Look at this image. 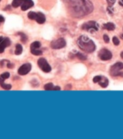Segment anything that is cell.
I'll return each instance as SVG.
<instances>
[{
	"label": "cell",
	"instance_id": "cell-1",
	"mask_svg": "<svg viewBox=\"0 0 123 139\" xmlns=\"http://www.w3.org/2000/svg\"><path fill=\"white\" fill-rule=\"evenodd\" d=\"M68 10L72 16L80 18L90 14L94 6L89 0H64Z\"/></svg>",
	"mask_w": 123,
	"mask_h": 139
},
{
	"label": "cell",
	"instance_id": "cell-2",
	"mask_svg": "<svg viewBox=\"0 0 123 139\" xmlns=\"http://www.w3.org/2000/svg\"><path fill=\"white\" fill-rule=\"evenodd\" d=\"M77 43H78V46L80 47V49L87 53L93 52V51H95V48H96L95 44L94 43L93 41L90 40L89 37L85 36V35L80 36Z\"/></svg>",
	"mask_w": 123,
	"mask_h": 139
},
{
	"label": "cell",
	"instance_id": "cell-3",
	"mask_svg": "<svg viewBox=\"0 0 123 139\" xmlns=\"http://www.w3.org/2000/svg\"><path fill=\"white\" fill-rule=\"evenodd\" d=\"M82 28H83V30H87V31L90 32V33H94V32L99 30V25L95 21L90 20V21L83 24L82 25Z\"/></svg>",
	"mask_w": 123,
	"mask_h": 139
},
{
	"label": "cell",
	"instance_id": "cell-4",
	"mask_svg": "<svg viewBox=\"0 0 123 139\" xmlns=\"http://www.w3.org/2000/svg\"><path fill=\"white\" fill-rule=\"evenodd\" d=\"M123 69V63L121 62L115 63L113 66L110 68V73L111 76L116 77V76H120L121 73H122V70Z\"/></svg>",
	"mask_w": 123,
	"mask_h": 139
},
{
	"label": "cell",
	"instance_id": "cell-5",
	"mask_svg": "<svg viewBox=\"0 0 123 139\" xmlns=\"http://www.w3.org/2000/svg\"><path fill=\"white\" fill-rule=\"evenodd\" d=\"M37 63H38V66L40 67L41 69L43 72H45V73H49L52 70V68H51V66L48 64V63H47L45 58H40L38 60V62H37Z\"/></svg>",
	"mask_w": 123,
	"mask_h": 139
},
{
	"label": "cell",
	"instance_id": "cell-6",
	"mask_svg": "<svg viewBox=\"0 0 123 139\" xmlns=\"http://www.w3.org/2000/svg\"><path fill=\"white\" fill-rule=\"evenodd\" d=\"M99 57L103 61H108L112 58V53L109 50L103 48L99 51Z\"/></svg>",
	"mask_w": 123,
	"mask_h": 139
},
{
	"label": "cell",
	"instance_id": "cell-7",
	"mask_svg": "<svg viewBox=\"0 0 123 139\" xmlns=\"http://www.w3.org/2000/svg\"><path fill=\"white\" fill-rule=\"evenodd\" d=\"M65 46H66V42L63 38L57 39L51 43V47L53 49H61V48L64 47Z\"/></svg>",
	"mask_w": 123,
	"mask_h": 139
},
{
	"label": "cell",
	"instance_id": "cell-8",
	"mask_svg": "<svg viewBox=\"0 0 123 139\" xmlns=\"http://www.w3.org/2000/svg\"><path fill=\"white\" fill-rule=\"evenodd\" d=\"M31 69V65L30 63H25L23 64L20 68L18 69V73L20 75H26Z\"/></svg>",
	"mask_w": 123,
	"mask_h": 139
},
{
	"label": "cell",
	"instance_id": "cell-9",
	"mask_svg": "<svg viewBox=\"0 0 123 139\" xmlns=\"http://www.w3.org/2000/svg\"><path fill=\"white\" fill-rule=\"evenodd\" d=\"M34 6V3L32 0H24L23 3L21 4V9L23 11H25V10L29 9L31 7Z\"/></svg>",
	"mask_w": 123,
	"mask_h": 139
},
{
	"label": "cell",
	"instance_id": "cell-10",
	"mask_svg": "<svg viewBox=\"0 0 123 139\" xmlns=\"http://www.w3.org/2000/svg\"><path fill=\"white\" fill-rule=\"evenodd\" d=\"M10 40L8 38H3V41L1 42V43H0V53H3V51H4V49L7 47V46H8L10 45Z\"/></svg>",
	"mask_w": 123,
	"mask_h": 139
},
{
	"label": "cell",
	"instance_id": "cell-11",
	"mask_svg": "<svg viewBox=\"0 0 123 139\" xmlns=\"http://www.w3.org/2000/svg\"><path fill=\"white\" fill-rule=\"evenodd\" d=\"M99 84H100V86L102 87V88H106V87L108 86V84H109V80H108V78H105V77L101 76V78H100V81H99Z\"/></svg>",
	"mask_w": 123,
	"mask_h": 139
},
{
	"label": "cell",
	"instance_id": "cell-12",
	"mask_svg": "<svg viewBox=\"0 0 123 139\" xmlns=\"http://www.w3.org/2000/svg\"><path fill=\"white\" fill-rule=\"evenodd\" d=\"M35 20H36L38 24H44V23H45V21H46L45 15H44L42 13H37Z\"/></svg>",
	"mask_w": 123,
	"mask_h": 139
},
{
	"label": "cell",
	"instance_id": "cell-13",
	"mask_svg": "<svg viewBox=\"0 0 123 139\" xmlns=\"http://www.w3.org/2000/svg\"><path fill=\"white\" fill-rule=\"evenodd\" d=\"M103 28L105 29V30H110V31H111V30H114L116 29V25H114L113 23L108 22V23H106V24H104V25H103Z\"/></svg>",
	"mask_w": 123,
	"mask_h": 139
},
{
	"label": "cell",
	"instance_id": "cell-14",
	"mask_svg": "<svg viewBox=\"0 0 123 139\" xmlns=\"http://www.w3.org/2000/svg\"><path fill=\"white\" fill-rule=\"evenodd\" d=\"M4 79H3L2 78H0V85H1V87L3 89V90H10V89L12 88V86L10 84H5L4 83Z\"/></svg>",
	"mask_w": 123,
	"mask_h": 139
},
{
	"label": "cell",
	"instance_id": "cell-15",
	"mask_svg": "<svg viewBox=\"0 0 123 139\" xmlns=\"http://www.w3.org/2000/svg\"><path fill=\"white\" fill-rule=\"evenodd\" d=\"M24 0H13V2H12V7L13 8H18V7L21 6Z\"/></svg>",
	"mask_w": 123,
	"mask_h": 139
},
{
	"label": "cell",
	"instance_id": "cell-16",
	"mask_svg": "<svg viewBox=\"0 0 123 139\" xmlns=\"http://www.w3.org/2000/svg\"><path fill=\"white\" fill-rule=\"evenodd\" d=\"M23 51V48H22V46L20 44H17L16 47H15V55H20Z\"/></svg>",
	"mask_w": 123,
	"mask_h": 139
},
{
	"label": "cell",
	"instance_id": "cell-17",
	"mask_svg": "<svg viewBox=\"0 0 123 139\" xmlns=\"http://www.w3.org/2000/svg\"><path fill=\"white\" fill-rule=\"evenodd\" d=\"M41 47V43L39 42H34L33 43H31L30 45V48L31 49H38Z\"/></svg>",
	"mask_w": 123,
	"mask_h": 139
},
{
	"label": "cell",
	"instance_id": "cell-18",
	"mask_svg": "<svg viewBox=\"0 0 123 139\" xmlns=\"http://www.w3.org/2000/svg\"><path fill=\"white\" fill-rule=\"evenodd\" d=\"M30 51H31L32 54L35 55V56H40V55L42 54V51L38 49H31V48H30Z\"/></svg>",
	"mask_w": 123,
	"mask_h": 139
},
{
	"label": "cell",
	"instance_id": "cell-19",
	"mask_svg": "<svg viewBox=\"0 0 123 139\" xmlns=\"http://www.w3.org/2000/svg\"><path fill=\"white\" fill-rule=\"evenodd\" d=\"M44 89H45L46 90H53V89H54L53 83H47V84L44 86Z\"/></svg>",
	"mask_w": 123,
	"mask_h": 139
},
{
	"label": "cell",
	"instance_id": "cell-20",
	"mask_svg": "<svg viewBox=\"0 0 123 139\" xmlns=\"http://www.w3.org/2000/svg\"><path fill=\"white\" fill-rule=\"evenodd\" d=\"M36 13H35V12H30V13L28 14V18L30 19V20H35L36 19Z\"/></svg>",
	"mask_w": 123,
	"mask_h": 139
},
{
	"label": "cell",
	"instance_id": "cell-21",
	"mask_svg": "<svg viewBox=\"0 0 123 139\" xmlns=\"http://www.w3.org/2000/svg\"><path fill=\"white\" fill-rule=\"evenodd\" d=\"M77 57L78 58L79 60H81V61H85V60L87 59V56H85V55L82 54V53H77Z\"/></svg>",
	"mask_w": 123,
	"mask_h": 139
},
{
	"label": "cell",
	"instance_id": "cell-22",
	"mask_svg": "<svg viewBox=\"0 0 123 139\" xmlns=\"http://www.w3.org/2000/svg\"><path fill=\"white\" fill-rule=\"evenodd\" d=\"M9 73H3L1 74V76H0V78H2L3 79H6V78H9Z\"/></svg>",
	"mask_w": 123,
	"mask_h": 139
},
{
	"label": "cell",
	"instance_id": "cell-23",
	"mask_svg": "<svg viewBox=\"0 0 123 139\" xmlns=\"http://www.w3.org/2000/svg\"><path fill=\"white\" fill-rule=\"evenodd\" d=\"M112 41H113V43L115 46H118L119 44H120V42H119V39L117 38L116 36H114L113 39H112Z\"/></svg>",
	"mask_w": 123,
	"mask_h": 139
},
{
	"label": "cell",
	"instance_id": "cell-24",
	"mask_svg": "<svg viewBox=\"0 0 123 139\" xmlns=\"http://www.w3.org/2000/svg\"><path fill=\"white\" fill-rule=\"evenodd\" d=\"M19 35H20V36H21V41H22V42H26V40H27V36L25 35V34H23V33H20V34H19Z\"/></svg>",
	"mask_w": 123,
	"mask_h": 139
},
{
	"label": "cell",
	"instance_id": "cell-25",
	"mask_svg": "<svg viewBox=\"0 0 123 139\" xmlns=\"http://www.w3.org/2000/svg\"><path fill=\"white\" fill-rule=\"evenodd\" d=\"M106 1H107V3H108L109 6L111 7L112 5L115 4V3H116V0H106Z\"/></svg>",
	"mask_w": 123,
	"mask_h": 139
},
{
	"label": "cell",
	"instance_id": "cell-26",
	"mask_svg": "<svg viewBox=\"0 0 123 139\" xmlns=\"http://www.w3.org/2000/svg\"><path fill=\"white\" fill-rule=\"evenodd\" d=\"M100 78H101V76H96V77H95V78H93V82H94V83H99V81H100Z\"/></svg>",
	"mask_w": 123,
	"mask_h": 139
},
{
	"label": "cell",
	"instance_id": "cell-27",
	"mask_svg": "<svg viewBox=\"0 0 123 139\" xmlns=\"http://www.w3.org/2000/svg\"><path fill=\"white\" fill-rule=\"evenodd\" d=\"M103 38H104V41H105V43H108V42H110V38H109V36L107 35H104Z\"/></svg>",
	"mask_w": 123,
	"mask_h": 139
},
{
	"label": "cell",
	"instance_id": "cell-28",
	"mask_svg": "<svg viewBox=\"0 0 123 139\" xmlns=\"http://www.w3.org/2000/svg\"><path fill=\"white\" fill-rule=\"evenodd\" d=\"M3 22H4V18L2 15H0V23H3Z\"/></svg>",
	"mask_w": 123,
	"mask_h": 139
},
{
	"label": "cell",
	"instance_id": "cell-29",
	"mask_svg": "<svg viewBox=\"0 0 123 139\" xmlns=\"http://www.w3.org/2000/svg\"><path fill=\"white\" fill-rule=\"evenodd\" d=\"M7 66H8V68H13V67H14V65L11 64V63H8V65H7Z\"/></svg>",
	"mask_w": 123,
	"mask_h": 139
},
{
	"label": "cell",
	"instance_id": "cell-30",
	"mask_svg": "<svg viewBox=\"0 0 123 139\" xmlns=\"http://www.w3.org/2000/svg\"><path fill=\"white\" fill-rule=\"evenodd\" d=\"M61 90V88H60V87H58V86L54 87V89H53V90Z\"/></svg>",
	"mask_w": 123,
	"mask_h": 139
},
{
	"label": "cell",
	"instance_id": "cell-31",
	"mask_svg": "<svg viewBox=\"0 0 123 139\" xmlns=\"http://www.w3.org/2000/svg\"><path fill=\"white\" fill-rule=\"evenodd\" d=\"M119 4L123 7V0H119Z\"/></svg>",
	"mask_w": 123,
	"mask_h": 139
},
{
	"label": "cell",
	"instance_id": "cell-32",
	"mask_svg": "<svg viewBox=\"0 0 123 139\" xmlns=\"http://www.w3.org/2000/svg\"><path fill=\"white\" fill-rule=\"evenodd\" d=\"M3 37H2V36H0V43H1V42H2V41H3Z\"/></svg>",
	"mask_w": 123,
	"mask_h": 139
},
{
	"label": "cell",
	"instance_id": "cell-33",
	"mask_svg": "<svg viewBox=\"0 0 123 139\" xmlns=\"http://www.w3.org/2000/svg\"><path fill=\"white\" fill-rule=\"evenodd\" d=\"M121 56H122V59H123V51H122V53H121Z\"/></svg>",
	"mask_w": 123,
	"mask_h": 139
},
{
	"label": "cell",
	"instance_id": "cell-34",
	"mask_svg": "<svg viewBox=\"0 0 123 139\" xmlns=\"http://www.w3.org/2000/svg\"><path fill=\"white\" fill-rule=\"evenodd\" d=\"M120 76H122V77H123V73H122H122H121V75H120Z\"/></svg>",
	"mask_w": 123,
	"mask_h": 139
},
{
	"label": "cell",
	"instance_id": "cell-35",
	"mask_svg": "<svg viewBox=\"0 0 123 139\" xmlns=\"http://www.w3.org/2000/svg\"><path fill=\"white\" fill-rule=\"evenodd\" d=\"M0 1H1V0H0Z\"/></svg>",
	"mask_w": 123,
	"mask_h": 139
}]
</instances>
